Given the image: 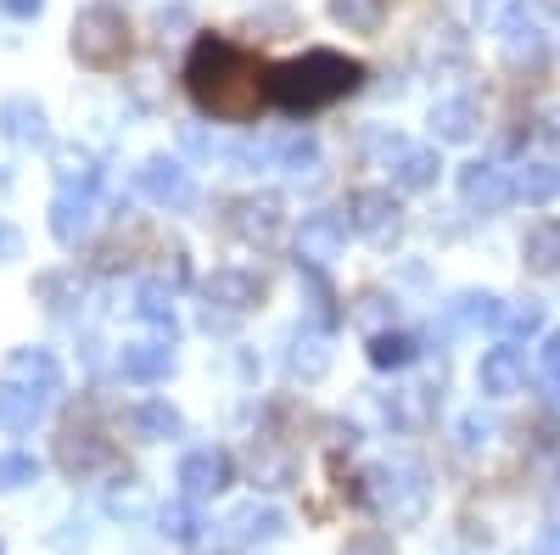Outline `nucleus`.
I'll return each mask as SVG.
<instances>
[{
	"instance_id": "obj_3",
	"label": "nucleus",
	"mask_w": 560,
	"mask_h": 555,
	"mask_svg": "<svg viewBox=\"0 0 560 555\" xmlns=\"http://www.w3.org/2000/svg\"><path fill=\"white\" fill-rule=\"evenodd\" d=\"M135 51V39H129V18L118 7H107V0H96V7H84L73 18V57L84 68H124Z\"/></svg>"
},
{
	"instance_id": "obj_4",
	"label": "nucleus",
	"mask_w": 560,
	"mask_h": 555,
	"mask_svg": "<svg viewBox=\"0 0 560 555\" xmlns=\"http://www.w3.org/2000/svg\"><path fill=\"white\" fill-rule=\"evenodd\" d=\"M364 494H370V505H376L382 517H393V522H420L427 517V499H432V488H427V477H420L415 466H404V460H387V466H370L364 472Z\"/></svg>"
},
{
	"instance_id": "obj_33",
	"label": "nucleus",
	"mask_w": 560,
	"mask_h": 555,
	"mask_svg": "<svg viewBox=\"0 0 560 555\" xmlns=\"http://www.w3.org/2000/svg\"><path fill=\"white\" fill-rule=\"evenodd\" d=\"M39 483V460L34 454H0V488H28Z\"/></svg>"
},
{
	"instance_id": "obj_43",
	"label": "nucleus",
	"mask_w": 560,
	"mask_h": 555,
	"mask_svg": "<svg viewBox=\"0 0 560 555\" xmlns=\"http://www.w3.org/2000/svg\"><path fill=\"white\" fill-rule=\"evenodd\" d=\"M549 7H555V12H560V0H549Z\"/></svg>"
},
{
	"instance_id": "obj_14",
	"label": "nucleus",
	"mask_w": 560,
	"mask_h": 555,
	"mask_svg": "<svg viewBox=\"0 0 560 555\" xmlns=\"http://www.w3.org/2000/svg\"><path fill=\"white\" fill-rule=\"evenodd\" d=\"M0 135H7L12 147H45V141H51V129H45V107L34 96H7V102H0Z\"/></svg>"
},
{
	"instance_id": "obj_11",
	"label": "nucleus",
	"mask_w": 560,
	"mask_h": 555,
	"mask_svg": "<svg viewBox=\"0 0 560 555\" xmlns=\"http://www.w3.org/2000/svg\"><path fill=\"white\" fill-rule=\"evenodd\" d=\"M353 230L359 236H370V242H387V236H398V224H404V208H398V197L393 192H382V185H370V192H353Z\"/></svg>"
},
{
	"instance_id": "obj_10",
	"label": "nucleus",
	"mask_w": 560,
	"mask_h": 555,
	"mask_svg": "<svg viewBox=\"0 0 560 555\" xmlns=\"http://www.w3.org/2000/svg\"><path fill=\"white\" fill-rule=\"evenodd\" d=\"M224 488H230V454L224 449H191L179 460V494L191 505H202V499H213Z\"/></svg>"
},
{
	"instance_id": "obj_31",
	"label": "nucleus",
	"mask_w": 560,
	"mask_h": 555,
	"mask_svg": "<svg viewBox=\"0 0 560 555\" xmlns=\"http://www.w3.org/2000/svg\"><path fill=\"white\" fill-rule=\"evenodd\" d=\"M135 314L147 320V326H158L163 337H174V332H179V326H174V303H168V292H163V287H140Z\"/></svg>"
},
{
	"instance_id": "obj_37",
	"label": "nucleus",
	"mask_w": 560,
	"mask_h": 555,
	"mask_svg": "<svg viewBox=\"0 0 560 555\" xmlns=\"http://www.w3.org/2000/svg\"><path fill=\"white\" fill-rule=\"evenodd\" d=\"M342 555H393V539L387 533H353L342 544Z\"/></svg>"
},
{
	"instance_id": "obj_34",
	"label": "nucleus",
	"mask_w": 560,
	"mask_h": 555,
	"mask_svg": "<svg viewBox=\"0 0 560 555\" xmlns=\"http://www.w3.org/2000/svg\"><path fill=\"white\" fill-rule=\"evenodd\" d=\"M510 57H516V62H544V34L533 28V23H516V28H510Z\"/></svg>"
},
{
	"instance_id": "obj_5",
	"label": "nucleus",
	"mask_w": 560,
	"mask_h": 555,
	"mask_svg": "<svg viewBox=\"0 0 560 555\" xmlns=\"http://www.w3.org/2000/svg\"><path fill=\"white\" fill-rule=\"evenodd\" d=\"M202 298H208V326H213V320L224 326V320H236V314L264 303V281L253 269H213L202 281Z\"/></svg>"
},
{
	"instance_id": "obj_26",
	"label": "nucleus",
	"mask_w": 560,
	"mask_h": 555,
	"mask_svg": "<svg viewBox=\"0 0 560 555\" xmlns=\"http://www.w3.org/2000/svg\"><path fill=\"white\" fill-rule=\"evenodd\" d=\"M510 185H516V197H527V203H549L560 192V169L555 163H522Z\"/></svg>"
},
{
	"instance_id": "obj_7",
	"label": "nucleus",
	"mask_w": 560,
	"mask_h": 555,
	"mask_svg": "<svg viewBox=\"0 0 560 555\" xmlns=\"http://www.w3.org/2000/svg\"><path fill=\"white\" fill-rule=\"evenodd\" d=\"M135 185L147 192V203H158V208H168V213L191 208V197H197L191 169H185V163H174V158H147V163L135 169Z\"/></svg>"
},
{
	"instance_id": "obj_32",
	"label": "nucleus",
	"mask_w": 560,
	"mask_h": 555,
	"mask_svg": "<svg viewBox=\"0 0 560 555\" xmlns=\"http://www.w3.org/2000/svg\"><path fill=\"white\" fill-rule=\"evenodd\" d=\"M538 382H544L549 404L560 409V332H549V337H544V348H538Z\"/></svg>"
},
{
	"instance_id": "obj_13",
	"label": "nucleus",
	"mask_w": 560,
	"mask_h": 555,
	"mask_svg": "<svg viewBox=\"0 0 560 555\" xmlns=\"http://www.w3.org/2000/svg\"><path fill=\"white\" fill-rule=\"evenodd\" d=\"M7 382H18V388H28V393H45V398H51V393L62 388V365H57L51 348H18V354L7 359Z\"/></svg>"
},
{
	"instance_id": "obj_21",
	"label": "nucleus",
	"mask_w": 560,
	"mask_h": 555,
	"mask_svg": "<svg viewBox=\"0 0 560 555\" xmlns=\"http://www.w3.org/2000/svg\"><path fill=\"white\" fill-rule=\"evenodd\" d=\"M39 415H45V393H28L18 382L0 388V427H7V432H34Z\"/></svg>"
},
{
	"instance_id": "obj_27",
	"label": "nucleus",
	"mask_w": 560,
	"mask_h": 555,
	"mask_svg": "<svg viewBox=\"0 0 560 555\" xmlns=\"http://www.w3.org/2000/svg\"><path fill=\"white\" fill-rule=\"evenodd\" d=\"M275 169H287V174H308L319 163V147H314V135H287V141H275L269 152Z\"/></svg>"
},
{
	"instance_id": "obj_24",
	"label": "nucleus",
	"mask_w": 560,
	"mask_h": 555,
	"mask_svg": "<svg viewBox=\"0 0 560 555\" xmlns=\"http://www.w3.org/2000/svg\"><path fill=\"white\" fill-rule=\"evenodd\" d=\"M522 258H527L533 275H555V269H560V224H555V219H538V224L527 230Z\"/></svg>"
},
{
	"instance_id": "obj_29",
	"label": "nucleus",
	"mask_w": 560,
	"mask_h": 555,
	"mask_svg": "<svg viewBox=\"0 0 560 555\" xmlns=\"http://www.w3.org/2000/svg\"><path fill=\"white\" fill-rule=\"evenodd\" d=\"M409 359H415V337H404V332H376L370 337V365L376 370H398Z\"/></svg>"
},
{
	"instance_id": "obj_23",
	"label": "nucleus",
	"mask_w": 560,
	"mask_h": 555,
	"mask_svg": "<svg viewBox=\"0 0 560 555\" xmlns=\"http://www.w3.org/2000/svg\"><path fill=\"white\" fill-rule=\"evenodd\" d=\"M438 147H404L398 163H393V185H404V192H427V185L438 180Z\"/></svg>"
},
{
	"instance_id": "obj_36",
	"label": "nucleus",
	"mask_w": 560,
	"mask_h": 555,
	"mask_svg": "<svg viewBox=\"0 0 560 555\" xmlns=\"http://www.w3.org/2000/svg\"><path fill=\"white\" fill-rule=\"evenodd\" d=\"M504 326L516 332V337H533L544 326V309L538 303H522V309H504Z\"/></svg>"
},
{
	"instance_id": "obj_18",
	"label": "nucleus",
	"mask_w": 560,
	"mask_h": 555,
	"mask_svg": "<svg viewBox=\"0 0 560 555\" xmlns=\"http://www.w3.org/2000/svg\"><path fill=\"white\" fill-rule=\"evenodd\" d=\"M118 370L129 382H163L168 370H174V348L168 343H129L118 354Z\"/></svg>"
},
{
	"instance_id": "obj_19",
	"label": "nucleus",
	"mask_w": 560,
	"mask_h": 555,
	"mask_svg": "<svg viewBox=\"0 0 560 555\" xmlns=\"http://www.w3.org/2000/svg\"><path fill=\"white\" fill-rule=\"evenodd\" d=\"M84 224H90V192H73V185H62V192L51 197V236L62 247H73L84 236Z\"/></svg>"
},
{
	"instance_id": "obj_22",
	"label": "nucleus",
	"mask_w": 560,
	"mask_h": 555,
	"mask_svg": "<svg viewBox=\"0 0 560 555\" xmlns=\"http://www.w3.org/2000/svg\"><path fill=\"white\" fill-rule=\"evenodd\" d=\"M448 320L459 332H482V326H499V320H504V303L493 292H459L448 303Z\"/></svg>"
},
{
	"instance_id": "obj_28",
	"label": "nucleus",
	"mask_w": 560,
	"mask_h": 555,
	"mask_svg": "<svg viewBox=\"0 0 560 555\" xmlns=\"http://www.w3.org/2000/svg\"><path fill=\"white\" fill-rule=\"evenodd\" d=\"M527 23V0H477V28L482 34H510Z\"/></svg>"
},
{
	"instance_id": "obj_2",
	"label": "nucleus",
	"mask_w": 560,
	"mask_h": 555,
	"mask_svg": "<svg viewBox=\"0 0 560 555\" xmlns=\"http://www.w3.org/2000/svg\"><path fill=\"white\" fill-rule=\"evenodd\" d=\"M359 79H364V62L342 51H303L292 62L269 68V102H280L287 113H314V107L342 102L348 90H359Z\"/></svg>"
},
{
	"instance_id": "obj_9",
	"label": "nucleus",
	"mask_w": 560,
	"mask_h": 555,
	"mask_svg": "<svg viewBox=\"0 0 560 555\" xmlns=\"http://www.w3.org/2000/svg\"><path fill=\"white\" fill-rule=\"evenodd\" d=\"M459 197H465V208H477V213H499L510 197H516V185H510V169L477 158V163L459 169Z\"/></svg>"
},
{
	"instance_id": "obj_30",
	"label": "nucleus",
	"mask_w": 560,
	"mask_h": 555,
	"mask_svg": "<svg viewBox=\"0 0 560 555\" xmlns=\"http://www.w3.org/2000/svg\"><path fill=\"white\" fill-rule=\"evenodd\" d=\"M158 528H163V539H174V544H191V539L202 533V522H197V511H191V499L163 505V511H158Z\"/></svg>"
},
{
	"instance_id": "obj_40",
	"label": "nucleus",
	"mask_w": 560,
	"mask_h": 555,
	"mask_svg": "<svg viewBox=\"0 0 560 555\" xmlns=\"http://www.w3.org/2000/svg\"><path fill=\"white\" fill-rule=\"evenodd\" d=\"M459 432H465V438H459V443H465V449H477V443H482V438H488V421H477V415H471V421H465V427H459Z\"/></svg>"
},
{
	"instance_id": "obj_8",
	"label": "nucleus",
	"mask_w": 560,
	"mask_h": 555,
	"mask_svg": "<svg viewBox=\"0 0 560 555\" xmlns=\"http://www.w3.org/2000/svg\"><path fill=\"white\" fill-rule=\"evenodd\" d=\"M224 230H230V236H242V242H253V247H269L275 230H280V197H269V192L236 197L230 213H224Z\"/></svg>"
},
{
	"instance_id": "obj_1",
	"label": "nucleus",
	"mask_w": 560,
	"mask_h": 555,
	"mask_svg": "<svg viewBox=\"0 0 560 555\" xmlns=\"http://www.w3.org/2000/svg\"><path fill=\"white\" fill-rule=\"evenodd\" d=\"M185 90L208 118L224 124H247L258 118V107L269 102V73L253 51H242L236 39L224 34H202L185 57Z\"/></svg>"
},
{
	"instance_id": "obj_25",
	"label": "nucleus",
	"mask_w": 560,
	"mask_h": 555,
	"mask_svg": "<svg viewBox=\"0 0 560 555\" xmlns=\"http://www.w3.org/2000/svg\"><path fill=\"white\" fill-rule=\"evenodd\" d=\"M331 18L348 34H376L382 18H387V0H331Z\"/></svg>"
},
{
	"instance_id": "obj_12",
	"label": "nucleus",
	"mask_w": 560,
	"mask_h": 555,
	"mask_svg": "<svg viewBox=\"0 0 560 555\" xmlns=\"http://www.w3.org/2000/svg\"><path fill=\"white\" fill-rule=\"evenodd\" d=\"M477 382H482V393H488V398H510V393H522V382H527V359H522V348H516V343L488 348V354H482V365H477Z\"/></svg>"
},
{
	"instance_id": "obj_20",
	"label": "nucleus",
	"mask_w": 560,
	"mask_h": 555,
	"mask_svg": "<svg viewBox=\"0 0 560 555\" xmlns=\"http://www.w3.org/2000/svg\"><path fill=\"white\" fill-rule=\"evenodd\" d=\"M287 370L303 382H319L331 370V348H325L319 332H292V348H287Z\"/></svg>"
},
{
	"instance_id": "obj_39",
	"label": "nucleus",
	"mask_w": 560,
	"mask_h": 555,
	"mask_svg": "<svg viewBox=\"0 0 560 555\" xmlns=\"http://www.w3.org/2000/svg\"><path fill=\"white\" fill-rule=\"evenodd\" d=\"M39 7H45V0H0V12H7V18H39Z\"/></svg>"
},
{
	"instance_id": "obj_35",
	"label": "nucleus",
	"mask_w": 560,
	"mask_h": 555,
	"mask_svg": "<svg viewBox=\"0 0 560 555\" xmlns=\"http://www.w3.org/2000/svg\"><path fill=\"white\" fill-rule=\"evenodd\" d=\"M387 314H393V303H387L382 292H364V298L353 303V320H359V326H370V337H376V326H382Z\"/></svg>"
},
{
	"instance_id": "obj_6",
	"label": "nucleus",
	"mask_w": 560,
	"mask_h": 555,
	"mask_svg": "<svg viewBox=\"0 0 560 555\" xmlns=\"http://www.w3.org/2000/svg\"><path fill=\"white\" fill-rule=\"evenodd\" d=\"M348 247V219L331 213V208H319V213H303L298 224V264L303 269H325L331 258H342Z\"/></svg>"
},
{
	"instance_id": "obj_41",
	"label": "nucleus",
	"mask_w": 560,
	"mask_h": 555,
	"mask_svg": "<svg viewBox=\"0 0 560 555\" xmlns=\"http://www.w3.org/2000/svg\"><path fill=\"white\" fill-rule=\"evenodd\" d=\"M549 129H555V141H560V107H555V118H549Z\"/></svg>"
},
{
	"instance_id": "obj_16",
	"label": "nucleus",
	"mask_w": 560,
	"mask_h": 555,
	"mask_svg": "<svg viewBox=\"0 0 560 555\" xmlns=\"http://www.w3.org/2000/svg\"><path fill=\"white\" fill-rule=\"evenodd\" d=\"M129 432H135L140 443H168V438L185 432V421H179V409H174V404L147 398V404H135V409H129Z\"/></svg>"
},
{
	"instance_id": "obj_38",
	"label": "nucleus",
	"mask_w": 560,
	"mask_h": 555,
	"mask_svg": "<svg viewBox=\"0 0 560 555\" xmlns=\"http://www.w3.org/2000/svg\"><path fill=\"white\" fill-rule=\"evenodd\" d=\"M12 258H23V230L12 219H0V264H12Z\"/></svg>"
},
{
	"instance_id": "obj_15",
	"label": "nucleus",
	"mask_w": 560,
	"mask_h": 555,
	"mask_svg": "<svg viewBox=\"0 0 560 555\" xmlns=\"http://www.w3.org/2000/svg\"><path fill=\"white\" fill-rule=\"evenodd\" d=\"M280 533H287V517H280L275 505H258V499L224 517V539H230V544H269V539H280Z\"/></svg>"
},
{
	"instance_id": "obj_42",
	"label": "nucleus",
	"mask_w": 560,
	"mask_h": 555,
	"mask_svg": "<svg viewBox=\"0 0 560 555\" xmlns=\"http://www.w3.org/2000/svg\"><path fill=\"white\" fill-rule=\"evenodd\" d=\"M555 533H560V488H555Z\"/></svg>"
},
{
	"instance_id": "obj_17",
	"label": "nucleus",
	"mask_w": 560,
	"mask_h": 555,
	"mask_svg": "<svg viewBox=\"0 0 560 555\" xmlns=\"http://www.w3.org/2000/svg\"><path fill=\"white\" fill-rule=\"evenodd\" d=\"M482 129V107L471 96H448L432 107V135L438 141H471V135Z\"/></svg>"
}]
</instances>
